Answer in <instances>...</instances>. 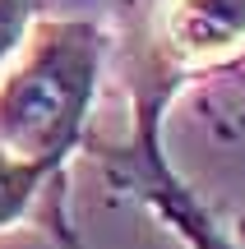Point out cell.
<instances>
[{"instance_id":"2","label":"cell","mask_w":245,"mask_h":249,"mask_svg":"<svg viewBox=\"0 0 245 249\" xmlns=\"http://www.w3.org/2000/svg\"><path fill=\"white\" fill-rule=\"evenodd\" d=\"M245 55V0H157L153 60L194 74Z\"/></svg>"},{"instance_id":"3","label":"cell","mask_w":245,"mask_h":249,"mask_svg":"<svg viewBox=\"0 0 245 249\" xmlns=\"http://www.w3.org/2000/svg\"><path fill=\"white\" fill-rule=\"evenodd\" d=\"M60 198H65V166L23 161L0 148V235L14 231V226L65 231Z\"/></svg>"},{"instance_id":"4","label":"cell","mask_w":245,"mask_h":249,"mask_svg":"<svg viewBox=\"0 0 245 249\" xmlns=\"http://www.w3.org/2000/svg\"><path fill=\"white\" fill-rule=\"evenodd\" d=\"M37 14H42V0H0V70L23 46V37H28Z\"/></svg>"},{"instance_id":"1","label":"cell","mask_w":245,"mask_h":249,"mask_svg":"<svg viewBox=\"0 0 245 249\" xmlns=\"http://www.w3.org/2000/svg\"><path fill=\"white\" fill-rule=\"evenodd\" d=\"M102 60L107 37L97 23L37 14L0 70V148L23 161L65 166L88 129Z\"/></svg>"}]
</instances>
